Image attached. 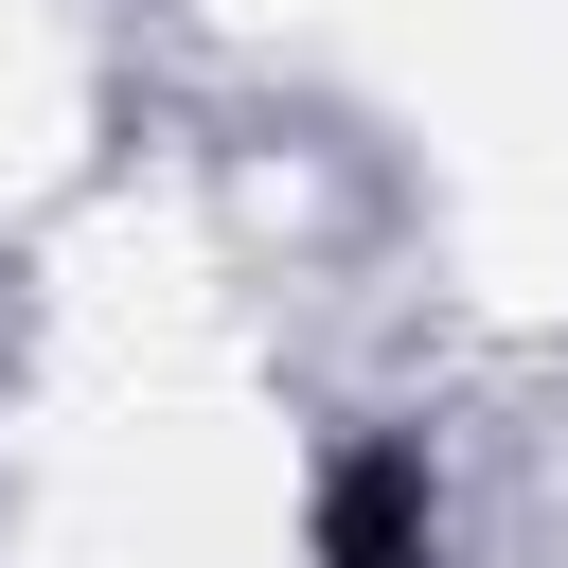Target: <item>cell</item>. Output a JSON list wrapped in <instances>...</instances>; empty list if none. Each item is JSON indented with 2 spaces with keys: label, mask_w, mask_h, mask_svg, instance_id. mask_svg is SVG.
Listing matches in <instances>:
<instances>
[{
  "label": "cell",
  "mask_w": 568,
  "mask_h": 568,
  "mask_svg": "<svg viewBox=\"0 0 568 568\" xmlns=\"http://www.w3.org/2000/svg\"><path fill=\"white\" fill-rule=\"evenodd\" d=\"M320 568H426V444H355L320 479Z\"/></svg>",
  "instance_id": "obj_1"
}]
</instances>
